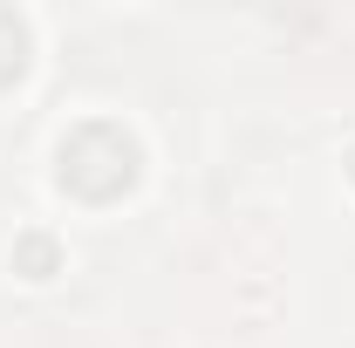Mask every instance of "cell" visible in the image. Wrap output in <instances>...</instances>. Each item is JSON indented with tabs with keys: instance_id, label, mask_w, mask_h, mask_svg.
Listing matches in <instances>:
<instances>
[{
	"instance_id": "3957f363",
	"label": "cell",
	"mask_w": 355,
	"mask_h": 348,
	"mask_svg": "<svg viewBox=\"0 0 355 348\" xmlns=\"http://www.w3.org/2000/svg\"><path fill=\"white\" fill-rule=\"evenodd\" d=\"M21 62H28V28H21V14L0 7V89L21 76Z\"/></svg>"
},
{
	"instance_id": "7a4b0ae2",
	"label": "cell",
	"mask_w": 355,
	"mask_h": 348,
	"mask_svg": "<svg viewBox=\"0 0 355 348\" xmlns=\"http://www.w3.org/2000/svg\"><path fill=\"white\" fill-rule=\"evenodd\" d=\"M62 266V253H55V239L48 232H28L21 246H14V273H28V280H48Z\"/></svg>"
},
{
	"instance_id": "277c9868",
	"label": "cell",
	"mask_w": 355,
	"mask_h": 348,
	"mask_svg": "<svg viewBox=\"0 0 355 348\" xmlns=\"http://www.w3.org/2000/svg\"><path fill=\"white\" fill-rule=\"evenodd\" d=\"M349 177H355V157H349Z\"/></svg>"
},
{
	"instance_id": "6da1fadb",
	"label": "cell",
	"mask_w": 355,
	"mask_h": 348,
	"mask_svg": "<svg viewBox=\"0 0 355 348\" xmlns=\"http://www.w3.org/2000/svg\"><path fill=\"white\" fill-rule=\"evenodd\" d=\"M130 177H137V143L123 137V123H83L62 143V184L89 205H110L116 191H130Z\"/></svg>"
}]
</instances>
